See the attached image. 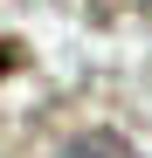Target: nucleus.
<instances>
[{
	"instance_id": "f257e3e1",
	"label": "nucleus",
	"mask_w": 152,
	"mask_h": 158,
	"mask_svg": "<svg viewBox=\"0 0 152 158\" xmlns=\"http://www.w3.org/2000/svg\"><path fill=\"white\" fill-rule=\"evenodd\" d=\"M56 158H145L132 138H118V131H83V138H69Z\"/></svg>"
}]
</instances>
